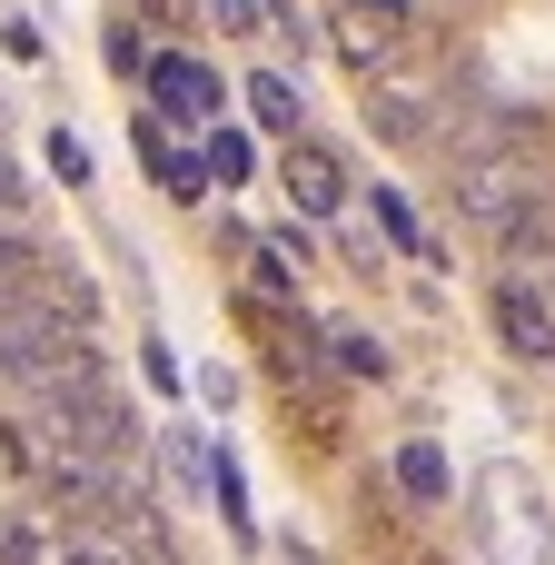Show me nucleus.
<instances>
[{"instance_id":"obj_15","label":"nucleus","mask_w":555,"mask_h":565,"mask_svg":"<svg viewBox=\"0 0 555 565\" xmlns=\"http://www.w3.org/2000/svg\"><path fill=\"white\" fill-rule=\"evenodd\" d=\"M209 487H218V516L248 536V477H238V457H209Z\"/></svg>"},{"instance_id":"obj_19","label":"nucleus","mask_w":555,"mask_h":565,"mask_svg":"<svg viewBox=\"0 0 555 565\" xmlns=\"http://www.w3.org/2000/svg\"><path fill=\"white\" fill-rule=\"evenodd\" d=\"M20 218H30V189H20V169L0 159V228H20Z\"/></svg>"},{"instance_id":"obj_4","label":"nucleus","mask_w":555,"mask_h":565,"mask_svg":"<svg viewBox=\"0 0 555 565\" xmlns=\"http://www.w3.org/2000/svg\"><path fill=\"white\" fill-rule=\"evenodd\" d=\"M338 50L357 79H387L407 50V0H338Z\"/></svg>"},{"instance_id":"obj_9","label":"nucleus","mask_w":555,"mask_h":565,"mask_svg":"<svg viewBox=\"0 0 555 565\" xmlns=\"http://www.w3.org/2000/svg\"><path fill=\"white\" fill-rule=\"evenodd\" d=\"M139 159L159 169V189H169V199H189V209L209 199V169H199V149H189L179 129H159V119H139Z\"/></svg>"},{"instance_id":"obj_22","label":"nucleus","mask_w":555,"mask_h":565,"mask_svg":"<svg viewBox=\"0 0 555 565\" xmlns=\"http://www.w3.org/2000/svg\"><path fill=\"white\" fill-rule=\"evenodd\" d=\"M159 10H199V0H159Z\"/></svg>"},{"instance_id":"obj_6","label":"nucleus","mask_w":555,"mask_h":565,"mask_svg":"<svg viewBox=\"0 0 555 565\" xmlns=\"http://www.w3.org/2000/svg\"><path fill=\"white\" fill-rule=\"evenodd\" d=\"M278 189L298 199V218H338V209H348V169H338V149L308 139V129L278 149Z\"/></svg>"},{"instance_id":"obj_20","label":"nucleus","mask_w":555,"mask_h":565,"mask_svg":"<svg viewBox=\"0 0 555 565\" xmlns=\"http://www.w3.org/2000/svg\"><path fill=\"white\" fill-rule=\"evenodd\" d=\"M0 565H40V536H30V526H10V536H0Z\"/></svg>"},{"instance_id":"obj_2","label":"nucleus","mask_w":555,"mask_h":565,"mask_svg":"<svg viewBox=\"0 0 555 565\" xmlns=\"http://www.w3.org/2000/svg\"><path fill=\"white\" fill-rule=\"evenodd\" d=\"M447 189H457V209H467L477 228H506L516 209L555 199V179L536 169V149H467V159H447Z\"/></svg>"},{"instance_id":"obj_16","label":"nucleus","mask_w":555,"mask_h":565,"mask_svg":"<svg viewBox=\"0 0 555 565\" xmlns=\"http://www.w3.org/2000/svg\"><path fill=\"white\" fill-rule=\"evenodd\" d=\"M248 159H258V149H248L238 129H209V159H199V169H209V179H248Z\"/></svg>"},{"instance_id":"obj_13","label":"nucleus","mask_w":555,"mask_h":565,"mask_svg":"<svg viewBox=\"0 0 555 565\" xmlns=\"http://www.w3.org/2000/svg\"><path fill=\"white\" fill-rule=\"evenodd\" d=\"M367 199H377V228H387V238H397V248H407V258H437V238H427V228H417V209H407V199H397V189H367Z\"/></svg>"},{"instance_id":"obj_3","label":"nucleus","mask_w":555,"mask_h":565,"mask_svg":"<svg viewBox=\"0 0 555 565\" xmlns=\"http://www.w3.org/2000/svg\"><path fill=\"white\" fill-rule=\"evenodd\" d=\"M149 109H159V129H189V119H209L218 129V70L209 60H179V50H149Z\"/></svg>"},{"instance_id":"obj_12","label":"nucleus","mask_w":555,"mask_h":565,"mask_svg":"<svg viewBox=\"0 0 555 565\" xmlns=\"http://www.w3.org/2000/svg\"><path fill=\"white\" fill-rule=\"evenodd\" d=\"M397 487H407L417 507H447V457H437V447H397Z\"/></svg>"},{"instance_id":"obj_10","label":"nucleus","mask_w":555,"mask_h":565,"mask_svg":"<svg viewBox=\"0 0 555 565\" xmlns=\"http://www.w3.org/2000/svg\"><path fill=\"white\" fill-rule=\"evenodd\" d=\"M248 119H258V129H278V139H298V129H308L298 79H288V70H248Z\"/></svg>"},{"instance_id":"obj_7","label":"nucleus","mask_w":555,"mask_h":565,"mask_svg":"<svg viewBox=\"0 0 555 565\" xmlns=\"http://www.w3.org/2000/svg\"><path fill=\"white\" fill-rule=\"evenodd\" d=\"M497 338L516 367H555V308L536 278H497Z\"/></svg>"},{"instance_id":"obj_17","label":"nucleus","mask_w":555,"mask_h":565,"mask_svg":"<svg viewBox=\"0 0 555 565\" xmlns=\"http://www.w3.org/2000/svg\"><path fill=\"white\" fill-rule=\"evenodd\" d=\"M109 70H119V79H139V70H149V50H139V30H109Z\"/></svg>"},{"instance_id":"obj_11","label":"nucleus","mask_w":555,"mask_h":565,"mask_svg":"<svg viewBox=\"0 0 555 565\" xmlns=\"http://www.w3.org/2000/svg\"><path fill=\"white\" fill-rule=\"evenodd\" d=\"M50 565H139V556H129V536H119V526H60Z\"/></svg>"},{"instance_id":"obj_18","label":"nucleus","mask_w":555,"mask_h":565,"mask_svg":"<svg viewBox=\"0 0 555 565\" xmlns=\"http://www.w3.org/2000/svg\"><path fill=\"white\" fill-rule=\"evenodd\" d=\"M50 169H60V179H70V189H79V179H89V149H79V139H70V129H60V139H50Z\"/></svg>"},{"instance_id":"obj_8","label":"nucleus","mask_w":555,"mask_h":565,"mask_svg":"<svg viewBox=\"0 0 555 565\" xmlns=\"http://www.w3.org/2000/svg\"><path fill=\"white\" fill-rule=\"evenodd\" d=\"M367 129L387 139V149H417V139H437V89L427 79H367Z\"/></svg>"},{"instance_id":"obj_5","label":"nucleus","mask_w":555,"mask_h":565,"mask_svg":"<svg viewBox=\"0 0 555 565\" xmlns=\"http://www.w3.org/2000/svg\"><path fill=\"white\" fill-rule=\"evenodd\" d=\"M477 526H487L497 565H555L546 516H526V487H516V477H487V507H477Z\"/></svg>"},{"instance_id":"obj_1","label":"nucleus","mask_w":555,"mask_h":565,"mask_svg":"<svg viewBox=\"0 0 555 565\" xmlns=\"http://www.w3.org/2000/svg\"><path fill=\"white\" fill-rule=\"evenodd\" d=\"M0 377L20 387V407H40V397L109 387V358H99V338H89V328L50 318V308H10V318H0Z\"/></svg>"},{"instance_id":"obj_21","label":"nucleus","mask_w":555,"mask_h":565,"mask_svg":"<svg viewBox=\"0 0 555 565\" xmlns=\"http://www.w3.org/2000/svg\"><path fill=\"white\" fill-rule=\"evenodd\" d=\"M258 20H268L258 0H218V30H258Z\"/></svg>"},{"instance_id":"obj_14","label":"nucleus","mask_w":555,"mask_h":565,"mask_svg":"<svg viewBox=\"0 0 555 565\" xmlns=\"http://www.w3.org/2000/svg\"><path fill=\"white\" fill-rule=\"evenodd\" d=\"M328 348H338V367H348V377H387V348H377L367 328H338Z\"/></svg>"}]
</instances>
